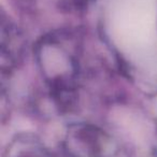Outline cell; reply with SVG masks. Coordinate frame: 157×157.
I'll return each instance as SVG.
<instances>
[{
	"label": "cell",
	"mask_w": 157,
	"mask_h": 157,
	"mask_svg": "<svg viewBox=\"0 0 157 157\" xmlns=\"http://www.w3.org/2000/svg\"><path fill=\"white\" fill-rule=\"evenodd\" d=\"M24 51V40L18 29L13 25L3 26L1 28V59L5 66L8 63L9 67H13L21 58Z\"/></svg>",
	"instance_id": "obj_1"
}]
</instances>
